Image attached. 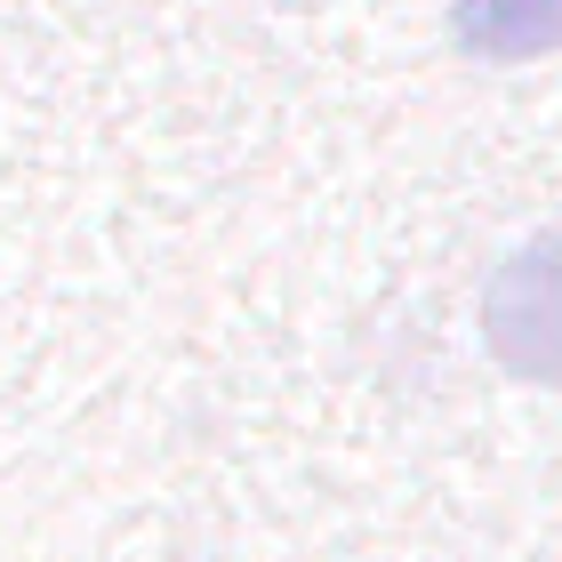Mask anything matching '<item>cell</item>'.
Masks as SVG:
<instances>
[{
  "label": "cell",
  "instance_id": "1",
  "mask_svg": "<svg viewBox=\"0 0 562 562\" xmlns=\"http://www.w3.org/2000/svg\"><path fill=\"white\" fill-rule=\"evenodd\" d=\"M482 346L522 386H562V217L491 266V281H482Z\"/></svg>",
  "mask_w": 562,
  "mask_h": 562
},
{
  "label": "cell",
  "instance_id": "2",
  "mask_svg": "<svg viewBox=\"0 0 562 562\" xmlns=\"http://www.w3.org/2000/svg\"><path fill=\"white\" fill-rule=\"evenodd\" d=\"M450 41L474 65H530L562 48V0H450Z\"/></svg>",
  "mask_w": 562,
  "mask_h": 562
}]
</instances>
